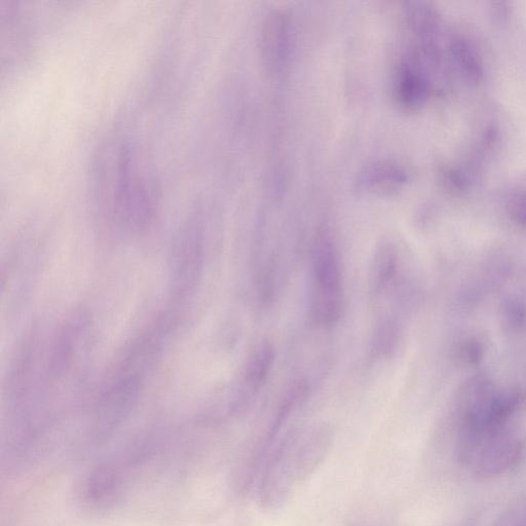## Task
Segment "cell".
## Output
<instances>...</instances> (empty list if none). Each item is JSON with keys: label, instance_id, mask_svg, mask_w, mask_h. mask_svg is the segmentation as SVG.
Wrapping results in <instances>:
<instances>
[{"label": "cell", "instance_id": "6da1fadb", "mask_svg": "<svg viewBox=\"0 0 526 526\" xmlns=\"http://www.w3.org/2000/svg\"><path fill=\"white\" fill-rule=\"evenodd\" d=\"M312 312L323 325L340 320L344 305L340 258L325 233L318 235L312 253Z\"/></svg>", "mask_w": 526, "mask_h": 526}, {"label": "cell", "instance_id": "7a4b0ae2", "mask_svg": "<svg viewBox=\"0 0 526 526\" xmlns=\"http://www.w3.org/2000/svg\"><path fill=\"white\" fill-rule=\"evenodd\" d=\"M460 459L470 466L477 477L491 479L499 477L520 461L523 444L503 431L487 436L460 449Z\"/></svg>", "mask_w": 526, "mask_h": 526}, {"label": "cell", "instance_id": "3957f363", "mask_svg": "<svg viewBox=\"0 0 526 526\" xmlns=\"http://www.w3.org/2000/svg\"><path fill=\"white\" fill-rule=\"evenodd\" d=\"M291 53V27L288 16L273 11L263 19L259 31V55L263 67L271 75L286 68Z\"/></svg>", "mask_w": 526, "mask_h": 526}, {"label": "cell", "instance_id": "277c9868", "mask_svg": "<svg viewBox=\"0 0 526 526\" xmlns=\"http://www.w3.org/2000/svg\"><path fill=\"white\" fill-rule=\"evenodd\" d=\"M408 180L405 169L393 160H377L357 174L354 187L358 194L390 196L399 192Z\"/></svg>", "mask_w": 526, "mask_h": 526}, {"label": "cell", "instance_id": "5b68a950", "mask_svg": "<svg viewBox=\"0 0 526 526\" xmlns=\"http://www.w3.org/2000/svg\"><path fill=\"white\" fill-rule=\"evenodd\" d=\"M428 96V83L415 60L407 59L399 66L394 79V97L405 109H416Z\"/></svg>", "mask_w": 526, "mask_h": 526}, {"label": "cell", "instance_id": "8992f818", "mask_svg": "<svg viewBox=\"0 0 526 526\" xmlns=\"http://www.w3.org/2000/svg\"><path fill=\"white\" fill-rule=\"evenodd\" d=\"M330 438L326 434H316L304 443H293L292 467L296 482L310 478L322 465L330 448Z\"/></svg>", "mask_w": 526, "mask_h": 526}, {"label": "cell", "instance_id": "52a82bcc", "mask_svg": "<svg viewBox=\"0 0 526 526\" xmlns=\"http://www.w3.org/2000/svg\"><path fill=\"white\" fill-rule=\"evenodd\" d=\"M397 270V254L392 245H383L375 252L370 284L375 292L385 289L394 278Z\"/></svg>", "mask_w": 526, "mask_h": 526}, {"label": "cell", "instance_id": "ba28073f", "mask_svg": "<svg viewBox=\"0 0 526 526\" xmlns=\"http://www.w3.org/2000/svg\"><path fill=\"white\" fill-rule=\"evenodd\" d=\"M119 485V476L114 470L98 469L88 481V497L92 503L104 504L117 495Z\"/></svg>", "mask_w": 526, "mask_h": 526}, {"label": "cell", "instance_id": "9c48e42d", "mask_svg": "<svg viewBox=\"0 0 526 526\" xmlns=\"http://www.w3.org/2000/svg\"><path fill=\"white\" fill-rule=\"evenodd\" d=\"M275 352L270 344H262L255 352L247 372V381L254 390L266 382L272 365Z\"/></svg>", "mask_w": 526, "mask_h": 526}, {"label": "cell", "instance_id": "30bf717a", "mask_svg": "<svg viewBox=\"0 0 526 526\" xmlns=\"http://www.w3.org/2000/svg\"><path fill=\"white\" fill-rule=\"evenodd\" d=\"M456 58L472 79H478L481 70L474 50L466 42H458L454 47Z\"/></svg>", "mask_w": 526, "mask_h": 526}, {"label": "cell", "instance_id": "8fae6325", "mask_svg": "<svg viewBox=\"0 0 526 526\" xmlns=\"http://www.w3.org/2000/svg\"><path fill=\"white\" fill-rule=\"evenodd\" d=\"M504 325L517 331L526 323V308L517 299H511L503 309Z\"/></svg>", "mask_w": 526, "mask_h": 526}, {"label": "cell", "instance_id": "7c38bea8", "mask_svg": "<svg viewBox=\"0 0 526 526\" xmlns=\"http://www.w3.org/2000/svg\"><path fill=\"white\" fill-rule=\"evenodd\" d=\"M495 526H526V500L512 505Z\"/></svg>", "mask_w": 526, "mask_h": 526}, {"label": "cell", "instance_id": "4fadbf2b", "mask_svg": "<svg viewBox=\"0 0 526 526\" xmlns=\"http://www.w3.org/2000/svg\"><path fill=\"white\" fill-rule=\"evenodd\" d=\"M509 213L516 222L526 225V194L519 195L510 202Z\"/></svg>", "mask_w": 526, "mask_h": 526}, {"label": "cell", "instance_id": "5bb4252c", "mask_svg": "<svg viewBox=\"0 0 526 526\" xmlns=\"http://www.w3.org/2000/svg\"><path fill=\"white\" fill-rule=\"evenodd\" d=\"M462 355L469 363H477L482 357V348L476 342H469L463 347Z\"/></svg>", "mask_w": 526, "mask_h": 526}]
</instances>
